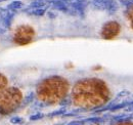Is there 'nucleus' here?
Instances as JSON below:
<instances>
[{"mask_svg":"<svg viewBox=\"0 0 133 125\" xmlns=\"http://www.w3.org/2000/svg\"><path fill=\"white\" fill-rule=\"evenodd\" d=\"M112 96L108 84L98 78H88L78 81L72 90V99L75 106L83 109H92L105 105Z\"/></svg>","mask_w":133,"mask_h":125,"instance_id":"f257e3e1","label":"nucleus"},{"mask_svg":"<svg viewBox=\"0 0 133 125\" xmlns=\"http://www.w3.org/2000/svg\"><path fill=\"white\" fill-rule=\"evenodd\" d=\"M69 91V82L59 76L44 79L37 86V97L45 104H55L65 98Z\"/></svg>","mask_w":133,"mask_h":125,"instance_id":"f03ea898","label":"nucleus"},{"mask_svg":"<svg viewBox=\"0 0 133 125\" xmlns=\"http://www.w3.org/2000/svg\"><path fill=\"white\" fill-rule=\"evenodd\" d=\"M23 94L15 87L2 89L0 91V114H7L17 109L22 101Z\"/></svg>","mask_w":133,"mask_h":125,"instance_id":"7ed1b4c3","label":"nucleus"},{"mask_svg":"<svg viewBox=\"0 0 133 125\" xmlns=\"http://www.w3.org/2000/svg\"><path fill=\"white\" fill-rule=\"evenodd\" d=\"M35 30L29 25L18 26L14 33V42L18 45H26L33 40Z\"/></svg>","mask_w":133,"mask_h":125,"instance_id":"20e7f679","label":"nucleus"},{"mask_svg":"<svg viewBox=\"0 0 133 125\" xmlns=\"http://www.w3.org/2000/svg\"><path fill=\"white\" fill-rule=\"evenodd\" d=\"M121 32V25L117 21H109L107 22L101 30H100V36L103 39L111 40L117 37Z\"/></svg>","mask_w":133,"mask_h":125,"instance_id":"39448f33","label":"nucleus"},{"mask_svg":"<svg viewBox=\"0 0 133 125\" xmlns=\"http://www.w3.org/2000/svg\"><path fill=\"white\" fill-rule=\"evenodd\" d=\"M91 6L97 10H105L109 14H115L118 10L116 0H91Z\"/></svg>","mask_w":133,"mask_h":125,"instance_id":"423d86ee","label":"nucleus"},{"mask_svg":"<svg viewBox=\"0 0 133 125\" xmlns=\"http://www.w3.org/2000/svg\"><path fill=\"white\" fill-rule=\"evenodd\" d=\"M52 5L57 10L68 12V5H66V2L64 0H53L52 1Z\"/></svg>","mask_w":133,"mask_h":125,"instance_id":"0eeeda50","label":"nucleus"},{"mask_svg":"<svg viewBox=\"0 0 133 125\" xmlns=\"http://www.w3.org/2000/svg\"><path fill=\"white\" fill-rule=\"evenodd\" d=\"M126 17H127V21L129 22L131 29L133 30V4L128 6L127 11H126Z\"/></svg>","mask_w":133,"mask_h":125,"instance_id":"6e6552de","label":"nucleus"},{"mask_svg":"<svg viewBox=\"0 0 133 125\" xmlns=\"http://www.w3.org/2000/svg\"><path fill=\"white\" fill-rule=\"evenodd\" d=\"M21 7H23V2L19 0H15V1L10 2L7 6V8L9 10H17V9H19Z\"/></svg>","mask_w":133,"mask_h":125,"instance_id":"1a4fd4ad","label":"nucleus"},{"mask_svg":"<svg viewBox=\"0 0 133 125\" xmlns=\"http://www.w3.org/2000/svg\"><path fill=\"white\" fill-rule=\"evenodd\" d=\"M46 9H45V6H42V7H36V8H32V11L30 12V15L35 16H41L45 14Z\"/></svg>","mask_w":133,"mask_h":125,"instance_id":"9d476101","label":"nucleus"},{"mask_svg":"<svg viewBox=\"0 0 133 125\" xmlns=\"http://www.w3.org/2000/svg\"><path fill=\"white\" fill-rule=\"evenodd\" d=\"M46 5V1L45 0H34L33 2L30 4L31 8H36V7H42Z\"/></svg>","mask_w":133,"mask_h":125,"instance_id":"9b49d317","label":"nucleus"},{"mask_svg":"<svg viewBox=\"0 0 133 125\" xmlns=\"http://www.w3.org/2000/svg\"><path fill=\"white\" fill-rule=\"evenodd\" d=\"M6 84H7V79H6V77H5L4 75H2V74L0 73V91H1L3 88H5Z\"/></svg>","mask_w":133,"mask_h":125,"instance_id":"f8f14e48","label":"nucleus"},{"mask_svg":"<svg viewBox=\"0 0 133 125\" xmlns=\"http://www.w3.org/2000/svg\"><path fill=\"white\" fill-rule=\"evenodd\" d=\"M10 122H11L12 124H18V123H22V122H23V120H22L21 118H17V117H14V118H11Z\"/></svg>","mask_w":133,"mask_h":125,"instance_id":"ddd939ff","label":"nucleus"},{"mask_svg":"<svg viewBox=\"0 0 133 125\" xmlns=\"http://www.w3.org/2000/svg\"><path fill=\"white\" fill-rule=\"evenodd\" d=\"M115 125H133V122L130 121H121V122H118Z\"/></svg>","mask_w":133,"mask_h":125,"instance_id":"4468645a","label":"nucleus"}]
</instances>
